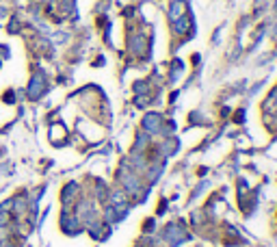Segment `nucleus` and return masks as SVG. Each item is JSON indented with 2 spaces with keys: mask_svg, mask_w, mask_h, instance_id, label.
Instances as JSON below:
<instances>
[{
  "mask_svg": "<svg viewBox=\"0 0 277 247\" xmlns=\"http://www.w3.org/2000/svg\"><path fill=\"white\" fill-rule=\"evenodd\" d=\"M43 89H46V80H43V76L41 74L32 76V80L29 85V98H31V100H37V98L43 93Z\"/></svg>",
  "mask_w": 277,
  "mask_h": 247,
  "instance_id": "1",
  "label": "nucleus"
},
{
  "mask_svg": "<svg viewBox=\"0 0 277 247\" xmlns=\"http://www.w3.org/2000/svg\"><path fill=\"white\" fill-rule=\"evenodd\" d=\"M7 212H4V211H0V228H4V226H7Z\"/></svg>",
  "mask_w": 277,
  "mask_h": 247,
  "instance_id": "2",
  "label": "nucleus"
},
{
  "mask_svg": "<svg viewBox=\"0 0 277 247\" xmlns=\"http://www.w3.org/2000/svg\"><path fill=\"white\" fill-rule=\"evenodd\" d=\"M2 15H4V9H0V18H2Z\"/></svg>",
  "mask_w": 277,
  "mask_h": 247,
  "instance_id": "3",
  "label": "nucleus"
}]
</instances>
